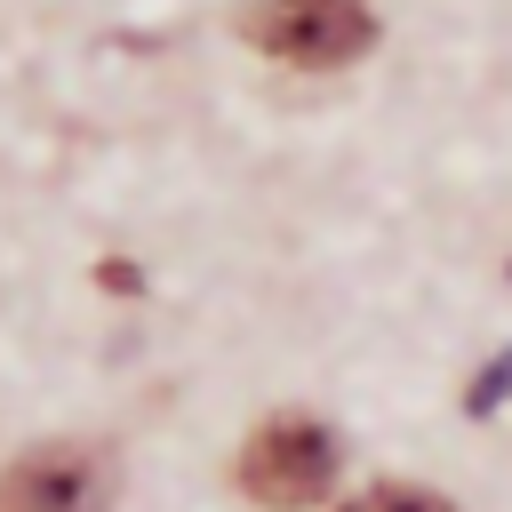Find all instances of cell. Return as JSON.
Returning a JSON list of instances; mask_svg holds the SVG:
<instances>
[{"label":"cell","mask_w":512,"mask_h":512,"mask_svg":"<svg viewBox=\"0 0 512 512\" xmlns=\"http://www.w3.org/2000/svg\"><path fill=\"white\" fill-rule=\"evenodd\" d=\"M248 48L296 72H336L376 48V8L368 0H240Z\"/></svg>","instance_id":"obj_1"},{"label":"cell","mask_w":512,"mask_h":512,"mask_svg":"<svg viewBox=\"0 0 512 512\" xmlns=\"http://www.w3.org/2000/svg\"><path fill=\"white\" fill-rule=\"evenodd\" d=\"M344 456H336V432L320 416H264L240 448V488L264 504V512H304L336 488Z\"/></svg>","instance_id":"obj_2"},{"label":"cell","mask_w":512,"mask_h":512,"mask_svg":"<svg viewBox=\"0 0 512 512\" xmlns=\"http://www.w3.org/2000/svg\"><path fill=\"white\" fill-rule=\"evenodd\" d=\"M104 504H112V472L80 440H48L0 472V512H104Z\"/></svg>","instance_id":"obj_3"},{"label":"cell","mask_w":512,"mask_h":512,"mask_svg":"<svg viewBox=\"0 0 512 512\" xmlns=\"http://www.w3.org/2000/svg\"><path fill=\"white\" fill-rule=\"evenodd\" d=\"M504 400H512V352H496V360L464 384V416H496Z\"/></svg>","instance_id":"obj_4"},{"label":"cell","mask_w":512,"mask_h":512,"mask_svg":"<svg viewBox=\"0 0 512 512\" xmlns=\"http://www.w3.org/2000/svg\"><path fill=\"white\" fill-rule=\"evenodd\" d=\"M344 512H456V504L432 496V488H368V496H352Z\"/></svg>","instance_id":"obj_5"},{"label":"cell","mask_w":512,"mask_h":512,"mask_svg":"<svg viewBox=\"0 0 512 512\" xmlns=\"http://www.w3.org/2000/svg\"><path fill=\"white\" fill-rule=\"evenodd\" d=\"M96 280H104V288H120V296H136V288H144V280H136V264H120V256H112V264H96Z\"/></svg>","instance_id":"obj_6"}]
</instances>
